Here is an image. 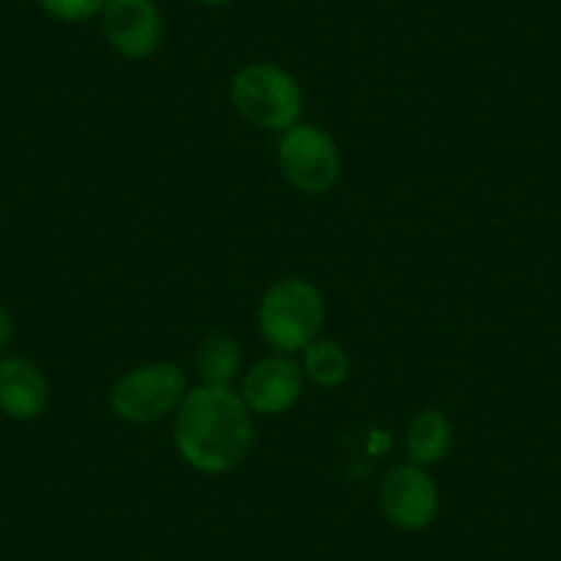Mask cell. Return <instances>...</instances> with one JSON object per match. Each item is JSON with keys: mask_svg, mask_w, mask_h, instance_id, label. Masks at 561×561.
Returning <instances> with one entry per match:
<instances>
[{"mask_svg": "<svg viewBox=\"0 0 561 561\" xmlns=\"http://www.w3.org/2000/svg\"><path fill=\"white\" fill-rule=\"evenodd\" d=\"M251 440V410L231 388L198 386L176 408L174 444L182 460L196 471H231L248 455Z\"/></svg>", "mask_w": 561, "mask_h": 561, "instance_id": "1", "label": "cell"}, {"mask_svg": "<svg viewBox=\"0 0 561 561\" xmlns=\"http://www.w3.org/2000/svg\"><path fill=\"white\" fill-rule=\"evenodd\" d=\"M325 322V300L306 278H284L259 304V331L278 355L304 353Z\"/></svg>", "mask_w": 561, "mask_h": 561, "instance_id": "2", "label": "cell"}, {"mask_svg": "<svg viewBox=\"0 0 561 561\" xmlns=\"http://www.w3.org/2000/svg\"><path fill=\"white\" fill-rule=\"evenodd\" d=\"M231 105L245 122L270 133H287L300 124L304 91L287 69L256 61L242 67L229 85Z\"/></svg>", "mask_w": 561, "mask_h": 561, "instance_id": "3", "label": "cell"}, {"mask_svg": "<svg viewBox=\"0 0 561 561\" xmlns=\"http://www.w3.org/2000/svg\"><path fill=\"white\" fill-rule=\"evenodd\" d=\"M187 397V377L176 364H144L122 375L111 388L113 413L129 424H152L176 413Z\"/></svg>", "mask_w": 561, "mask_h": 561, "instance_id": "4", "label": "cell"}, {"mask_svg": "<svg viewBox=\"0 0 561 561\" xmlns=\"http://www.w3.org/2000/svg\"><path fill=\"white\" fill-rule=\"evenodd\" d=\"M280 174L295 191L306 196H322L331 191L342 171V154L336 140L314 124H295L278 144Z\"/></svg>", "mask_w": 561, "mask_h": 561, "instance_id": "5", "label": "cell"}, {"mask_svg": "<svg viewBox=\"0 0 561 561\" xmlns=\"http://www.w3.org/2000/svg\"><path fill=\"white\" fill-rule=\"evenodd\" d=\"M438 484L421 466H397L382 479L380 510L386 520L402 531L427 528L438 517Z\"/></svg>", "mask_w": 561, "mask_h": 561, "instance_id": "6", "label": "cell"}, {"mask_svg": "<svg viewBox=\"0 0 561 561\" xmlns=\"http://www.w3.org/2000/svg\"><path fill=\"white\" fill-rule=\"evenodd\" d=\"M100 20L105 42L127 61L154 56L163 42V14L154 0H107Z\"/></svg>", "mask_w": 561, "mask_h": 561, "instance_id": "7", "label": "cell"}, {"mask_svg": "<svg viewBox=\"0 0 561 561\" xmlns=\"http://www.w3.org/2000/svg\"><path fill=\"white\" fill-rule=\"evenodd\" d=\"M300 393H304V369L287 355H270L245 371L240 399L251 415H278L293 408Z\"/></svg>", "mask_w": 561, "mask_h": 561, "instance_id": "8", "label": "cell"}, {"mask_svg": "<svg viewBox=\"0 0 561 561\" xmlns=\"http://www.w3.org/2000/svg\"><path fill=\"white\" fill-rule=\"evenodd\" d=\"M50 382L39 364L25 355L0 358V413L14 421H34L45 413Z\"/></svg>", "mask_w": 561, "mask_h": 561, "instance_id": "9", "label": "cell"}, {"mask_svg": "<svg viewBox=\"0 0 561 561\" xmlns=\"http://www.w3.org/2000/svg\"><path fill=\"white\" fill-rule=\"evenodd\" d=\"M451 444H455V430L446 413L440 410H421L408 427V438H404V449L413 466H435L449 455Z\"/></svg>", "mask_w": 561, "mask_h": 561, "instance_id": "10", "label": "cell"}, {"mask_svg": "<svg viewBox=\"0 0 561 561\" xmlns=\"http://www.w3.org/2000/svg\"><path fill=\"white\" fill-rule=\"evenodd\" d=\"M240 344L226 333H213L196 350V371L202 377V386L231 388V382L240 375Z\"/></svg>", "mask_w": 561, "mask_h": 561, "instance_id": "11", "label": "cell"}, {"mask_svg": "<svg viewBox=\"0 0 561 561\" xmlns=\"http://www.w3.org/2000/svg\"><path fill=\"white\" fill-rule=\"evenodd\" d=\"M350 355L336 339L317 336L304 350V375L322 388L342 386L350 377Z\"/></svg>", "mask_w": 561, "mask_h": 561, "instance_id": "12", "label": "cell"}, {"mask_svg": "<svg viewBox=\"0 0 561 561\" xmlns=\"http://www.w3.org/2000/svg\"><path fill=\"white\" fill-rule=\"evenodd\" d=\"M36 3L58 23H85L91 18H100L107 0H36Z\"/></svg>", "mask_w": 561, "mask_h": 561, "instance_id": "13", "label": "cell"}, {"mask_svg": "<svg viewBox=\"0 0 561 561\" xmlns=\"http://www.w3.org/2000/svg\"><path fill=\"white\" fill-rule=\"evenodd\" d=\"M14 333H18V325H14V317L7 306H0V355L7 353L9 344L14 342Z\"/></svg>", "mask_w": 561, "mask_h": 561, "instance_id": "14", "label": "cell"}, {"mask_svg": "<svg viewBox=\"0 0 561 561\" xmlns=\"http://www.w3.org/2000/svg\"><path fill=\"white\" fill-rule=\"evenodd\" d=\"M198 3H204V7H226L231 0H198Z\"/></svg>", "mask_w": 561, "mask_h": 561, "instance_id": "15", "label": "cell"}]
</instances>
